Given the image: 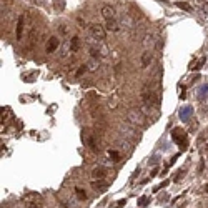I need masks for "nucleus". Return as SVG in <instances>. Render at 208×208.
<instances>
[{"mask_svg": "<svg viewBox=\"0 0 208 208\" xmlns=\"http://www.w3.org/2000/svg\"><path fill=\"white\" fill-rule=\"evenodd\" d=\"M127 120L128 123L133 125V127H145L146 125V117L143 113L141 108H128L127 110Z\"/></svg>", "mask_w": 208, "mask_h": 208, "instance_id": "f257e3e1", "label": "nucleus"}, {"mask_svg": "<svg viewBox=\"0 0 208 208\" xmlns=\"http://www.w3.org/2000/svg\"><path fill=\"white\" fill-rule=\"evenodd\" d=\"M98 135L100 133H93L88 128L82 130V140L85 143V146H88L92 151H100V143H98Z\"/></svg>", "mask_w": 208, "mask_h": 208, "instance_id": "f03ea898", "label": "nucleus"}, {"mask_svg": "<svg viewBox=\"0 0 208 208\" xmlns=\"http://www.w3.org/2000/svg\"><path fill=\"white\" fill-rule=\"evenodd\" d=\"M90 30V35H92V38H95L97 42H103L105 40V27L100 25V23H92V25L88 27Z\"/></svg>", "mask_w": 208, "mask_h": 208, "instance_id": "7ed1b4c3", "label": "nucleus"}, {"mask_svg": "<svg viewBox=\"0 0 208 208\" xmlns=\"http://www.w3.org/2000/svg\"><path fill=\"white\" fill-rule=\"evenodd\" d=\"M58 47H60V38H58L57 35H52L47 40L45 52H47V53H53V52H57V50H58Z\"/></svg>", "mask_w": 208, "mask_h": 208, "instance_id": "20e7f679", "label": "nucleus"}, {"mask_svg": "<svg viewBox=\"0 0 208 208\" xmlns=\"http://www.w3.org/2000/svg\"><path fill=\"white\" fill-rule=\"evenodd\" d=\"M172 138L175 143H178V145H182V146H185V143H187V133L182 128H175L172 132Z\"/></svg>", "mask_w": 208, "mask_h": 208, "instance_id": "39448f33", "label": "nucleus"}, {"mask_svg": "<svg viewBox=\"0 0 208 208\" xmlns=\"http://www.w3.org/2000/svg\"><path fill=\"white\" fill-rule=\"evenodd\" d=\"M23 28H25V13H22L17 20V27H15V37L17 40H22L23 37Z\"/></svg>", "mask_w": 208, "mask_h": 208, "instance_id": "423d86ee", "label": "nucleus"}, {"mask_svg": "<svg viewBox=\"0 0 208 208\" xmlns=\"http://www.w3.org/2000/svg\"><path fill=\"white\" fill-rule=\"evenodd\" d=\"M120 132H122V135H123L125 138H128V140H132V141L138 140V135H137L133 130H130L127 125H120Z\"/></svg>", "mask_w": 208, "mask_h": 208, "instance_id": "0eeeda50", "label": "nucleus"}, {"mask_svg": "<svg viewBox=\"0 0 208 208\" xmlns=\"http://www.w3.org/2000/svg\"><path fill=\"white\" fill-rule=\"evenodd\" d=\"M102 17L103 20H112V18H117V13H115V8L110 5H103L102 7Z\"/></svg>", "mask_w": 208, "mask_h": 208, "instance_id": "6e6552de", "label": "nucleus"}, {"mask_svg": "<svg viewBox=\"0 0 208 208\" xmlns=\"http://www.w3.org/2000/svg\"><path fill=\"white\" fill-rule=\"evenodd\" d=\"M88 110H90V115H92V118L93 120H97V122H100V120L103 118V115H102V110H100V107L97 103H92L88 107Z\"/></svg>", "mask_w": 208, "mask_h": 208, "instance_id": "1a4fd4ad", "label": "nucleus"}, {"mask_svg": "<svg viewBox=\"0 0 208 208\" xmlns=\"http://www.w3.org/2000/svg\"><path fill=\"white\" fill-rule=\"evenodd\" d=\"M38 27H32L30 28V32H28V42H30V45L28 47L30 48H33L35 47V43H37V38H38Z\"/></svg>", "mask_w": 208, "mask_h": 208, "instance_id": "9d476101", "label": "nucleus"}, {"mask_svg": "<svg viewBox=\"0 0 208 208\" xmlns=\"http://www.w3.org/2000/svg\"><path fill=\"white\" fill-rule=\"evenodd\" d=\"M105 175H107V168H105L103 165L95 166L93 170H92V177L97 178V180H102V178H105Z\"/></svg>", "mask_w": 208, "mask_h": 208, "instance_id": "9b49d317", "label": "nucleus"}, {"mask_svg": "<svg viewBox=\"0 0 208 208\" xmlns=\"http://www.w3.org/2000/svg\"><path fill=\"white\" fill-rule=\"evenodd\" d=\"M151 60H153V53H151V50H145L143 55H141V67H143V68L150 67Z\"/></svg>", "mask_w": 208, "mask_h": 208, "instance_id": "f8f14e48", "label": "nucleus"}, {"mask_svg": "<svg viewBox=\"0 0 208 208\" xmlns=\"http://www.w3.org/2000/svg\"><path fill=\"white\" fill-rule=\"evenodd\" d=\"M85 65H87V68H88V70H92V72H95V70L98 68L100 62H98V58H93V57H90V58H88V62L85 63Z\"/></svg>", "mask_w": 208, "mask_h": 208, "instance_id": "ddd939ff", "label": "nucleus"}, {"mask_svg": "<svg viewBox=\"0 0 208 208\" xmlns=\"http://www.w3.org/2000/svg\"><path fill=\"white\" fill-rule=\"evenodd\" d=\"M40 200H42L40 195H37V193H32V195H27V197H25L27 203H37V205H40V203H42Z\"/></svg>", "mask_w": 208, "mask_h": 208, "instance_id": "4468645a", "label": "nucleus"}, {"mask_svg": "<svg viewBox=\"0 0 208 208\" xmlns=\"http://www.w3.org/2000/svg\"><path fill=\"white\" fill-rule=\"evenodd\" d=\"M78 47H80V38H78V37H72V40H70V48H72V53H77L78 52Z\"/></svg>", "mask_w": 208, "mask_h": 208, "instance_id": "2eb2a0df", "label": "nucleus"}, {"mask_svg": "<svg viewBox=\"0 0 208 208\" xmlns=\"http://www.w3.org/2000/svg\"><path fill=\"white\" fill-rule=\"evenodd\" d=\"M92 187H93V190H97V192H105V190H107V183L97 180V182H92Z\"/></svg>", "mask_w": 208, "mask_h": 208, "instance_id": "dca6fc26", "label": "nucleus"}, {"mask_svg": "<svg viewBox=\"0 0 208 208\" xmlns=\"http://www.w3.org/2000/svg\"><path fill=\"white\" fill-rule=\"evenodd\" d=\"M143 43H145L146 50H148V48H153V47H155V37H153V35H146Z\"/></svg>", "mask_w": 208, "mask_h": 208, "instance_id": "f3484780", "label": "nucleus"}, {"mask_svg": "<svg viewBox=\"0 0 208 208\" xmlns=\"http://www.w3.org/2000/svg\"><path fill=\"white\" fill-rule=\"evenodd\" d=\"M177 7H178V8H182V10H185V12H192L193 10L192 5L187 4V2H177Z\"/></svg>", "mask_w": 208, "mask_h": 208, "instance_id": "a211bd4d", "label": "nucleus"}, {"mask_svg": "<svg viewBox=\"0 0 208 208\" xmlns=\"http://www.w3.org/2000/svg\"><path fill=\"white\" fill-rule=\"evenodd\" d=\"M53 7H55V10L62 12L65 8V0H53Z\"/></svg>", "mask_w": 208, "mask_h": 208, "instance_id": "6ab92c4d", "label": "nucleus"}, {"mask_svg": "<svg viewBox=\"0 0 208 208\" xmlns=\"http://www.w3.org/2000/svg\"><path fill=\"white\" fill-rule=\"evenodd\" d=\"M75 193H77V197L78 198H80V200H85V198H87V193H85V192H83V190H82V188H75Z\"/></svg>", "mask_w": 208, "mask_h": 208, "instance_id": "aec40b11", "label": "nucleus"}, {"mask_svg": "<svg viewBox=\"0 0 208 208\" xmlns=\"http://www.w3.org/2000/svg\"><path fill=\"white\" fill-rule=\"evenodd\" d=\"M108 156H110V158H113V161H118L120 160V153H118V151H115V150H110L108 151Z\"/></svg>", "mask_w": 208, "mask_h": 208, "instance_id": "412c9836", "label": "nucleus"}, {"mask_svg": "<svg viewBox=\"0 0 208 208\" xmlns=\"http://www.w3.org/2000/svg\"><path fill=\"white\" fill-rule=\"evenodd\" d=\"M87 72V65H82V67L78 68V72H77V77H80V75H83V73Z\"/></svg>", "mask_w": 208, "mask_h": 208, "instance_id": "4be33fe9", "label": "nucleus"}, {"mask_svg": "<svg viewBox=\"0 0 208 208\" xmlns=\"http://www.w3.org/2000/svg\"><path fill=\"white\" fill-rule=\"evenodd\" d=\"M203 65H205V57H203V58H202V60H200V62H198V63H197V67H193V68H195V70H198V68H202V67H203Z\"/></svg>", "mask_w": 208, "mask_h": 208, "instance_id": "5701e85b", "label": "nucleus"}, {"mask_svg": "<svg viewBox=\"0 0 208 208\" xmlns=\"http://www.w3.org/2000/svg\"><path fill=\"white\" fill-rule=\"evenodd\" d=\"M146 200H148V198H145V197L141 198V202H140V207H145V205H146Z\"/></svg>", "mask_w": 208, "mask_h": 208, "instance_id": "b1692460", "label": "nucleus"}]
</instances>
